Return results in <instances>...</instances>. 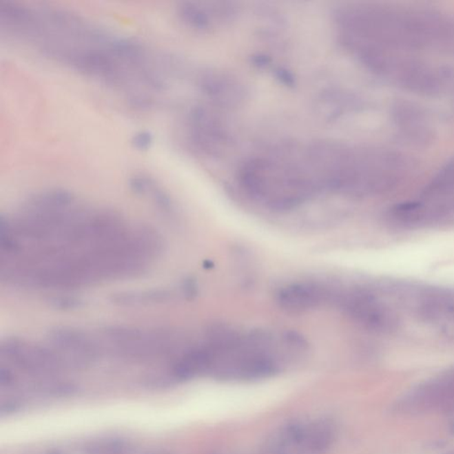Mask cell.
Wrapping results in <instances>:
<instances>
[{"instance_id": "obj_8", "label": "cell", "mask_w": 454, "mask_h": 454, "mask_svg": "<svg viewBox=\"0 0 454 454\" xmlns=\"http://www.w3.org/2000/svg\"><path fill=\"white\" fill-rule=\"evenodd\" d=\"M48 339L68 369H86L101 355L100 345L91 336L72 327H56L49 332Z\"/></svg>"}, {"instance_id": "obj_14", "label": "cell", "mask_w": 454, "mask_h": 454, "mask_svg": "<svg viewBox=\"0 0 454 454\" xmlns=\"http://www.w3.org/2000/svg\"><path fill=\"white\" fill-rule=\"evenodd\" d=\"M396 116L397 123L404 134L419 141H428L431 135V127L421 111L411 105L402 104L397 107Z\"/></svg>"}, {"instance_id": "obj_16", "label": "cell", "mask_w": 454, "mask_h": 454, "mask_svg": "<svg viewBox=\"0 0 454 454\" xmlns=\"http://www.w3.org/2000/svg\"><path fill=\"white\" fill-rule=\"evenodd\" d=\"M128 441L118 437H103L89 441L83 446L85 454H128Z\"/></svg>"}, {"instance_id": "obj_9", "label": "cell", "mask_w": 454, "mask_h": 454, "mask_svg": "<svg viewBox=\"0 0 454 454\" xmlns=\"http://www.w3.org/2000/svg\"><path fill=\"white\" fill-rule=\"evenodd\" d=\"M400 404L403 410L411 413L454 411V369L420 386Z\"/></svg>"}, {"instance_id": "obj_5", "label": "cell", "mask_w": 454, "mask_h": 454, "mask_svg": "<svg viewBox=\"0 0 454 454\" xmlns=\"http://www.w3.org/2000/svg\"><path fill=\"white\" fill-rule=\"evenodd\" d=\"M104 336L117 353L134 360L166 356L187 348L184 336L174 330L117 326L105 330Z\"/></svg>"}, {"instance_id": "obj_12", "label": "cell", "mask_w": 454, "mask_h": 454, "mask_svg": "<svg viewBox=\"0 0 454 454\" xmlns=\"http://www.w3.org/2000/svg\"><path fill=\"white\" fill-rule=\"evenodd\" d=\"M237 8L230 2H186L178 9L179 17L194 30H208L233 19Z\"/></svg>"}, {"instance_id": "obj_15", "label": "cell", "mask_w": 454, "mask_h": 454, "mask_svg": "<svg viewBox=\"0 0 454 454\" xmlns=\"http://www.w3.org/2000/svg\"><path fill=\"white\" fill-rule=\"evenodd\" d=\"M176 293L167 289L137 290L119 293L113 298V301L121 307H137L146 305L165 304L172 300Z\"/></svg>"}, {"instance_id": "obj_17", "label": "cell", "mask_w": 454, "mask_h": 454, "mask_svg": "<svg viewBox=\"0 0 454 454\" xmlns=\"http://www.w3.org/2000/svg\"><path fill=\"white\" fill-rule=\"evenodd\" d=\"M154 135L148 131H141L132 137V144L134 148L140 151H147L152 146Z\"/></svg>"}, {"instance_id": "obj_1", "label": "cell", "mask_w": 454, "mask_h": 454, "mask_svg": "<svg viewBox=\"0 0 454 454\" xmlns=\"http://www.w3.org/2000/svg\"><path fill=\"white\" fill-rule=\"evenodd\" d=\"M335 21L340 40L362 63L386 52L407 54L452 41L454 30L433 13L372 3L344 5Z\"/></svg>"}, {"instance_id": "obj_4", "label": "cell", "mask_w": 454, "mask_h": 454, "mask_svg": "<svg viewBox=\"0 0 454 454\" xmlns=\"http://www.w3.org/2000/svg\"><path fill=\"white\" fill-rule=\"evenodd\" d=\"M403 218L411 230L454 225V160L438 173L418 198L404 203Z\"/></svg>"}, {"instance_id": "obj_7", "label": "cell", "mask_w": 454, "mask_h": 454, "mask_svg": "<svg viewBox=\"0 0 454 454\" xmlns=\"http://www.w3.org/2000/svg\"><path fill=\"white\" fill-rule=\"evenodd\" d=\"M0 356L7 366H13L34 379L54 378L68 370L63 358L51 346L30 344L10 338L0 345Z\"/></svg>"}, {"instance_id": "obj_6", "label": "cell", "mask_w": 454, "mask_h": 454, "mask_svg": "<svg viewBox=\"0 0 454 454\" xmlns=\"http://www.w3.org/2000/svg\"><path fill=\"white\" fill-rule=\"evenodd\" d=\"M335 440V429L325 419H304L274 432L261 454H326Z\"/></svg>"}, {"instance_id": "obj_19", "label": "cell", "mask_w": 454, "mask_h": 454, "mask_svg": "<svg viewBox=\"0 0 454 454\" xmlns=\"http://www.w3.org/2000/svg\"><path fill=\"white\" fill-rule=\"evenodd\" d=\"M143 454H165L163 453H143Z\"/></svg>"}, {"instance_id": "obj_3", "label": "cell", "mask_w": 454, "mask_h": 454, "mask_svg": "<svg viewBox=\"0 0 454 454\" xmlns=\"http://www.w3.org/2000/svg\"><path fill=\"white\" fill-rule=\"evenodd\" d=\"M240 181L250 196L276 211L298 208L323 190L302 154L301 158L267 156L250 160L240 172Z\"/></svg>"}, {"instance_id": "obj_2", "label": "cell", "mask_w": 454, "mask_h": 454, "mask_svg": "<svg viewBox=\"0 0 454 454\" xmlns=\"http://www.w3.org/2000/svg\"><path fill=\"white\" fill-rule=\"evenodd\" d=\"M309 152L324 188L352 197L390 192L409 172L403 156L379 148L321 142Z\"/></svg>"}, {"instance_id": "obj_13", "label": "cell", "mask_w": 454, "mask_h": 454, "mask_svg": "<svg viewBox=\"0 0 454 454\" xmlns=\"http://www.w3.org/2000/svg\"><path fill=\"white\" fill-rule=\"evenodd\" d=\"M200 86L209 96L225 103L239 100L243 94L239 82L225 74H207L200 79Z\"/></svg>"}, {"instance_id": "obj_18", "label": "cell", "mask_w": 454, "mask_h": 454, "mask_svg": "<svg viewBox=\"0 0 454 454\" xmlns=\"http://www.w3.org/2000/svg\"><path fill=\"white\" fill-rule=\"evenodd\" d=\"M52 302H54L55 307L64 309L79 307L80 301L75 298H54Z\"/></svg>"}, {"instance_id": "obj_10", "label": "cell", "mask_w": 454, "mask_h": 454, "mask_svg": "<svg viewBox=\"0 0 454 454\" xmlns=\"http://www.w3.org/2000/svg\"><path fill=\"white\" fill-rule=\"evenodd\" d=\"M421 322L454 339V289H426L419 302Z\"/></svg>"}, {"instance_id": "obj_11", "label": "cell", "mask_w": 454, "mask_h": 454, "mask_svg": "<svg viewBox=\"0 0 454 454\" xmlns=\"http://www.w3.org/2000/svg\"><path fill=\"white\" fill-rule=\"evenodd\" d=\"M335 291L320 284L298 282L283 287L277 294V302L289 313H302L327 302H333Z\"/></svg>"}]
</instances>
